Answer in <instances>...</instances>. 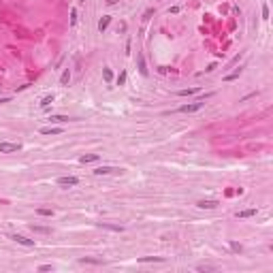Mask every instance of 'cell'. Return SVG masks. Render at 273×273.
Wrapping results in <instances>:
<instances>
[{"label": "cell", "mask_w": 273, "mask_h": 273, "mask_svg": "<svg viewBox=\"0 0 273 273\" xmlns=\"http://www.w3.org/2000/svg\"><path fill=\"white\" fill-rule=\"evenodd\" d=\"M21 145L19 143H6V141H0V154H11V152H19Z\"/></svg>", "instance_id": "obj_1"}, {"label": "cell", "mask_w": 273, "mask_h": 273, "mask_svg": "<svg viewBox=\"0 0 273 273\" xmlns=\"http://www.w3.org/2000/svg\"><path fill=\"white\" fill-rule=\"evenodd\" d=\"M203 105H205V100H196V102H190V105L179 107V111H182V113H194V111H198Z\"/></svg>", "instance_id": "obj_2"}, {"label": "cell", "mask_w": 273, "mask_h": 273, "mask_svg": "<svg viewBox=\"0 0 273 273\" xmlns=\"http://www.w3.org/2000/svg\"><path fill=\"white\" fill-rule=\"evenodd\" d=\"M11 239H13L15 243H19V245H26V248H32V245H34V241L28 239V237H24V235H13Z\"/></svg>", "instance_id": "obj_3"}, {"label": "cell", "mask_w": 273, "mask_h": 273, "mask_svg": "<svg viewBox=\"0 0 273 273\" xmlns=\"http://www.w3.org/2000/svg\"><path fill=\"white\" fill-rule=\"evenodd\" d=\"M79 179L77 177H73V175H66V177H60L58 179V186H64V188H68V186H77Z\"/></svg>", "instance_id": "obj_4"}, {"label": "cell", "mask_w": 273, "mask_h": 273, "mask_svg": "<svg viewBox=\"0 0 273 273\" xmlns=\"http://www.w3.org/2000/svg\"><path fill=\"white\" fill-rule=\"evenodd\" d=\"M122 169H115V167H98V169H94V173L96 175H109V173H120Z\"/></svg>", "instance_id": "obj_5"}, {"label": "cell", "mask_w": 273, "mask_h": 273, "mask_svg": "<svg viewBox=\"0 0 273 273\" xmlns=\"http://www.w3.org/2000/svg\"><path fill=\"white\" fill-rule=\"evenodd\" d=\"M201 209H216L218 207V201H198L196 203Z\"/></svg>", "instance_id": "obj_6"}, {"label": "cell", "mask_w": 273, "mask_h": 273, "mask_svg": "<svg viewBox=\"0 0 273 273\" xmlns=\"http://www.w3.org/2000/svg\"><path fill=\"white\" fill-rule=\"evenodd\" d=\"M252 216H256V209H254V207H250V209H241V211H237V218H252Z\"/></svg>", "instance_id": "obj_7"}, {"label": "cell", "mask_w": 273, "mask_h": 273, "mask_svg": "<svg viewBox=\"0 0 273 273\" xmlns=\"http://www.w3.org/2000/svg\"><path fill=\"white\" fill-rule=\"evenodd\" d=\"M109 24H111V17H109V15H105V17H102V19L98 21V30H100V32H105Z\"/></svg>", "instance_id": "obj_8"}, {"label": "cell", "mask_w": 273, "mask_h": 273, "mask_svg": "<svg viewBox=\"0 0 273 273\" xmlns=\"http://www.w3.org/2000/svg\"><path fill=\"white\" fill-rule=\"evenodd\" d=\"M62 128H53V126H47V128H41V135H60Z\"/></svg>", "instance_id": "obj_9"}, {"label": "cell", "mask_w": 273, "mask_h": 273, "mask_svg": "<svg viewBox=\"0 0 273 273\" xmlns=\"http://www.w3.org/2000/svg\"><path fill=\"white\" fill-rule=\"evenodd\" d=\"M162 263V256H141L139 258V263Z\"/></svg>", "instance_id": "obj_10"}, {"label": "cell", "mask_w": 273, "mask_h": 273, "mask_svg": "<svg viewBox=\"0 0 273 273\" xmlns=\"http://www.w3.org/2000/svg\"><path fill=\"white\" fill-rule=\"evenodd\" d=\"M98 158H100V156H98V154H88V156H81V158H79V160H81V162H83V164H86V162H96V160H98Z\"/></svg>", "instance_id": "obj_11"}, {"label": "cell", "mask_w": 273, "mask_h": 273, "mask_svg": "<svg viewBox=\"0 0 273 273\" xmlns=\"http://www.w3.org/2000/svg\"><path fill=\"white\" fill-rule=\"evenodd\" d=\"M139 73H141L143 77L147 75V68H145V58H143V56H139Z\"/></svg>", "instance_id": "obj_12"}, {"label": "cell", "mask_w": 273, "mask_h": 273, "mask_svg": "<svg viewBox=\"0 0 273 273\" xmlns=\"http://www.w3.org/2000/svg\"><path fill=\"white\" fill-rule=\"evenodd\" d=\"M49 122H58V124H64V122H68V117H66V115H51V117H49Z\"/></svg>", "instance_id": "obj_13"}, {"label": "cell", "mask_w": 273, "mask_h": 273, "mask_svg": "<svg viewBox=\"0 0 273 273\" xmlns=\"http://www.w3.org/2000/svg\"><path fill=\"white\" fill-rule=\"evenodd\" d=\"M196 92H198V88H188V90H179V96H192Z\"/></svg>", "instance_id": "obj_14"}, {"label": "cell", "mask_w": 273, "mask_h": 273, "mask_svg": "<svg viewBox=\"0 0 273 273\" xmlns=\"http://www.w3.org/2000/svg\"><path fill=\"white\" fill-rule=\"evenodd\" d=\"M51 102H53V94H49V96H45V98L41 100V107L45 109V107H49V105H51Z\"/></svg>", "instance_id": "obj_15"}, {"label": "cell", "mask_w": 273, "mask_h": 273, "mask_svg": "<svg viewBox=\"0 0 273 273\" xmlns=\"http://www.w3.org/2000/svg\"><path fill=\"white\" fill-rule=\"evenodd\" d=\"M68 81H71V73H68V71H64V73H62V77H60V83H62V86H66Z\"/></svg>", "instance_id": "obj_16"}, {"label": "cell", "mask_w": 273, "mask_h": 273, "mask_svg": "<svg viewBox=\"0 0 273 273\" xmlns=\"http://www.w3.org/2000/svg\"><path fill=\"white\" fill-rule=\"evenodd\" d=\"M102 77H105V81L109 83V81L113 79V73H111V68H105V71H102Z\"/></svg>", "instance_id": "obj_17"}, {"label": "cell", "mask_w": 273, "mask_h": 273, "mask_svg": "<svg viewBox=\"0 0 273 273\" xmlns=\"http://www.w3.org/2000/svg\"><path fill=\"white\" fill-rule=\"evenodd\" d=\"M37 213H39V216H53V211H51V209H45V207H39Z\"/></svg>", "instance_id": "obj_18"}, {"label": "cell", "mask_w": 273, "mask_h": 273, "mask_svg": "<svg viewBox=\"0 0 273 273\" xmlns=\"http://www.w3.org/2000/svg\"><path fill=\"white\" fill-rule=\"evenodd\" d=\"M100 226H102V228H109V230H117V233H122V230H124L122 226H113V224H105V222H102Z\"/></svg>", "instance_id": "obj_19"}, {"label": "cell", "mask_w": 273, "mask_h": 273, "mask_svg": "<svg viewBox=\"0 0 273 273\" xmlns=\"http://www.w3.org/2000/svg\"><path fill=\"white\" fill-rule=\"evenodd\" d=\"M239 75H241V68H239V71H235V73H230V75H226L224 79H226V81H233V79H237Z\"/></svg>", "instance_id": "obj_20"}, {"label": "cell", "mask_w": 273, "mask_h": 273, "mask_svg": "<svg viewBox=\"0 0 273 273\" xmlns=\"http://www.w3.org/2000/svg\"><path fill=\"white\" fill-rule=\"evenodd\" d=\"M124 83H126V71H122L117 77V86H124Z\"/></svg>", "instance_id": "obj_21"}, {"label": "cell", "mask_w": 273, "mask_h": 273, "mask_svg": "<svg viewBox=\"0 0 273 273\" xmlns=\"http://www.w3.org/2000/svg\"><path fill=\"white\" fill-rule=\"evenodd\" d=\"M230 250H233V252H241L243 248H241V243H237V241H230Z\"/></svg>", "instance_id": "obj_22"}, {"label": "cell", "mask_w": 273, "mask_h": 273, "mask_svg": "<svg viewBox=\"0 0 273 273\" xmlns=\"http://www.w3.org/2000/svg\"><path fill=\"white\" fill-rule=\"evenodd\" d=\"M32 230H34V233H51V230H49V228H45V226H32Z\"/></svg>", "instance_id": "obj_23"}, {"label": "cell", "mask_w": 273, "mask_h": 273, "mask_svg": "<svg viewBox=\"0 0 273 273\" xmlns=\"http://www.w3.org/2000/svg\"><path fill=\"white\" fill-rule=\"evenodd\" d=\"M79 263H90V265H100V260H96V258H81Z\"/></svg>", "instance_id": "obj_24"}, {"label": "cell", "mask_w": 273, "mask_h": 273, "mask_svg": "<svg viewBox=\"0 0 273 273\" xmlns=\"http://www.w3.org/2000/svg\"><path fill=\"white\" fill-rule=\"evenodd\" d=\"M263 19H269V6L263 4Z\"/></svg>", "instance_id": "obj_25"}, {"label": "cell", "mask_w": 273, "mask_h": 273, "mask_svg": "<svg viewBox=\"0 0 273 273\" xmlns=\"http://www.w3.org/2000/svg\"><path fill=\"white\" fill-rule=\"evenodd\" d=\"M71 24H73V26L77 24V11H75V9L71 11Z\"/></svg>", "instance_id": "obj_26"}, {"label": "cell", "mask_w": 273, "mask_h": 273, "mask_svg": "<svg viewBox=\"0 0 273 273\" xmlns=\"http://www.w3.org/2000/svg\"><path fill=\"white\" fill-rule=\"evenodd\" d=\"M39 271H51V265H41Z\"/></svg>", "instance_id": "obj_27"}, {"label": "cell", "mask_w": 273, "mask_h": 273, "mask_svg": "<svg viewBox=\"0 0 273 273\" xmlns=\"http://www.w3.org/2000/svg\"><path fill=\"white\" fill-rule=\"evenodd\" d=\"M169 13H173V15H175V13H179V6H171V9H169Z\"/></svg>", "instance_id": "obj_28"}, {"label": "cell", "mask_w": 273, "mask_h": 273, "mask_svg": "<svg viewBox=\"0 0 273 273\" xmlns=\"http://www.w3.org/2000/svg\"><path fill=\"white\" fill-rule=\"evenodd\" d=\"M77 2H81V4H83V2H86V0H77Z\"/></svg>", "instance_id": "obj_29"}]
</instances>
